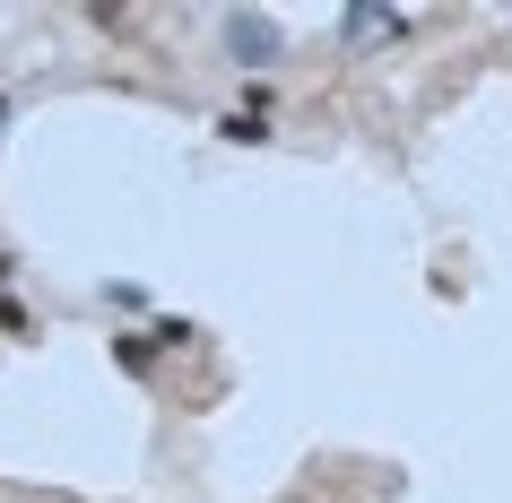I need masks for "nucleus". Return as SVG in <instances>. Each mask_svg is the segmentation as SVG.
<instances>
[{"instance_id":"obj_4","label":"nucleus","mask_w":512,"mask_h":503,"mask_svg":"<svg viewBox=\"0 0 512 503\" xmlns=\"http://www.w3.org/2000/svg\"><path fill=\"white\" fill-rule=\"evenodd\" d=\"M113 365H122V373H148V365H157V347L139 339V330H113Z\"/></svg>"},{"instance_id":"obj_3","label":"nucleus","mask_w":512,"mask_h":503,"mask_svg":"<svg viewBox=\"0 0 512 503\" xmlns=\"http://www.w3.org/2000/svg\"><path fill=\"white\" fill-rule=\"evenodd\" d=\"M382 27L400 35V27H408V18H400V9H374V0H356L348 18H339V35H348V44H356V35H382Z\"/></svg>"},{"instance_id":"obj_5","label":"nucleus","mask_w":512,"mask_h":503,"mask_svg":"<svg viewBox=\"0 0 512 503\" xmlns=\"http://www.w3.org/2000/svg\"><path fill=\"white\" fill-rule=\"evenodd\" d=\"M183 339H191L183 313H157V321H148V347H183Z\"/></svg>"},{"instance_id":"obj_6","label":"nucleus","mask_w":512,"mask_h":503,"mask_svg":"<svg viewBox=\"0 0 512 503\" xmlns=\"http://www.w3.org/2000/svg\"><path fill=\"white\" fill-rule=\"evenodd\" d=\"M0 330H9V339H35V321H27V304H9V295H0Z\"/></svg>"},{"instance_id":"obj_2","label":"nucleus","mask_w":512,"mask_h":503,"mask_svg":"<svg viewBox=\"0 0 512 503\" xmlns=\"http://www.w3.org/2000/svg\"><path fill=\"white\" fill-rule=\"evenodd\" d=\"M217 139H226V148H261V139H270V113H217Z\"/></svg>"},{"instance_id":"obj_8","label":"nucleus","mask_w":512,"mask_h":503,"mask_svg":"<svg viewBox=\"0 0 512 503\" xmlns=\"http://www.w3.org/2000/svg\"><path fill=\"white\" fill-rule=\"evenodd\" d=\"M0 122H9V96H0Z\"/></svg>"},{"instance_id":"obj_1","label":"nucleus","mask_w":512,"mask_h":503,"mask_svg":"<svg viewBox=\"0 0 512 503\" xmlns=\"http://www.w3.org/2000/svg\"><path fill=\"white\" fill-rule=\"evenodd\" d=\"M278 53H287V44H278V18H270V9H226V61L270 70Z\"/></svg>"},{"instance_id":"obj_7","label":"nucleus","mask_w":512,"mask_h":503,"mask_svg":"<svg viewBox=\"0 0 512 503\" xmlns=\"http://www.w3.org/2000/svg\"><path fill=\"white\" fill-rule=\"evenodd\" d=\"M9 278H18V252H0V295H9Z\"/></svg>"}]
</instances>
